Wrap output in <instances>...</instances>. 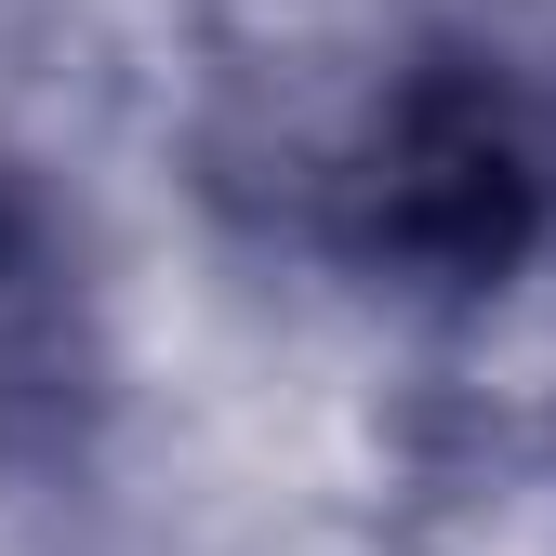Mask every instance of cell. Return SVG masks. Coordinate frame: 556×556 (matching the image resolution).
<instances>
[{
  "mask_svg": "<svg viewBox=\"0 0 556 556\" xmlns=\"http://www.w3.org/2000/svg\"><path fill=\"white\" fill-rule=\"evenodd\" d=\"M93 384V331H80V252H66L53 199L0 173V464L53 451L66 410Z\"/></svg>",
  "mask_w": 556,
  "mask_h": 556,
  "instance_id": "obj_2",
  "label": "cell"
},
{
  "mask_svg": "<svg viewBox=\"0 0 556 556\" xmlns=\"http://www.w3.org/2000/svg\"><path fill=\"white\" fill-rule=\"evenodd\" d=\"M384 556H556V438L491 410L397 397Z\"/></svg>",
  "mask_w": 556,
  "mask_h": 556,
  "instance_id": "obj_1",
  "label": "cell"
}]
</instances>
